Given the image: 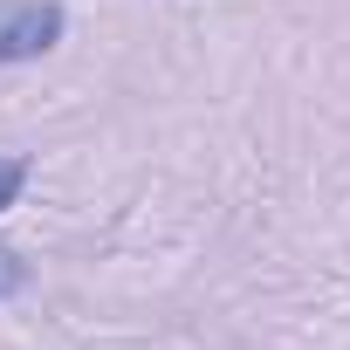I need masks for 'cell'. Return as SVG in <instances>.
Here are the masks:
<instances>
[{
	"instance_id": "obj_1",
	"label": "cell",
	"mask_w": 350,
	"mask_h": 350,
	"mask_svg": "<svg viewBox=\"0 0 350 350\" xmlns=\"http://www.w3.org/2000/svg\"><path fill=\"white\" fill-rule=\"evenodd\" d=\"M62 35H69L62 0H8L0 8V69L8 62H42Z\"/></svg>"
},
{
	"instance_id": "obj_2",
	"label": "cell",
	"mask_w": 350,
	"mask_h": 350,
	"mask_svg": "<svg viewBox=\"0 0 350 350\" xmlns=\"http://www.w3.org/2000/svg\"><path fill=\"white\" fill-rule=\"evenodd\" d=\"M28 172H35L28 158H0V213H8V206L28 193Z\"/></svg>"
},
{
	"instance_id": "obj_3",
	"label": "cell",
	"mask_w": 350,
	"mask_h": 350,
	"mask_svg": "<svg viewBox=\"0 0 350 350\" xmlns=\"http://www.w3.org/2000/svg\"><path fill=\"white\" fill-rule=\"evenodd\" d=\"M21 288H28V261H21L14 247H0V302L21 295Z\"/></svg>"
}]
</instances>
